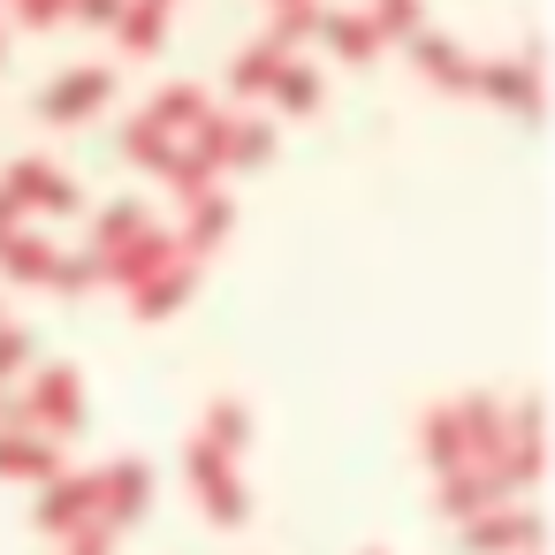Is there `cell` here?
I'll use <instances>...</instances> for the list:
<instances>
[{
    "label": "cell",
    "mask_w": 555,
    "mask_h": 555,
    "mask_svg": "<svg viewBox=\"0 0 555 555\" xmlns=\"http://www.w3.org/2000/svg\"><path fill=\"white\" fill-rule=\"evenodd\" d=\"M115 100V69L107 62H77V69H62L47 92H39V115L47 122H85V115H100Z\"/></svg>",
    "instance_id": "obj_2"
},
{
    "label": "cell",
    "mask_w": 555,
    "mask_h": 555,
    "mask_svg": "<svg viewBox=\"0 0 555 555\" xmlns=\"http://www.w3.org/2000/svg\"><path fill=\"white\" fill-rule=\"evenodd\" d=\"M145 115H153V122H160V130H168L176 145H183V138H191V130H198V122L214 115V100H206V85H160Z\"/></svg>",
    "instance_id": "obj_8"
},
{
    "label": "cell",
    "mask_w": 555,
    "mask_h": 555,
    "mask_svg": "<svg viewBox=\"0 0 555 555\" xmlns=\"http://www.w3.org/2000/svg\"><path fill=\"white\" fill-rule=\"evenodd\" d=\"M0 62H9V24H0Z\"/></svg>",
    "instance_id": "obj_28"
},
{
    "label": "cell",
    "mask_w": 555,
    "mask_h": 555,
    "mask_svg": "<svg viewBox=\"0 0 555 555\" xmlns=\"http://www.w3.org/2000/svg\"><path fill=\"white\" fill-rule=\"evenodd\" d=\"M320 16H327V0H274V24H267V39H259V47L297 54L305 39H320Z\"/></svg>",
    "instance_id": "obj_10"
},
{
    "label": "cell",
    "mask_w": 555,
    "mask_h": 555,
    "mask_svg": "<svg viewBox=\"0 0 555 555\" xmlns=\"http://www.w3.org/2000/svg\"><path fill=\"white\" fill-rule=\"evenodd\" d=\"M31 411H39L47 426H77V418H85V388H77V373H69V365H47L39 388H31Z\"/></svg>",
    "instance_id": "obj_11"
},
{
    "label": "cell",
    "mask_w": 555,
    "mask_h": 555,
    "mask_svg": "<svg viewBox=\"0 0 555 555\" xmlns=\"http://www.w3.org/2000/svg\"><path fill=\"white\" fill-rule=\"evenodd\" d=\"M69 16H77V24H115L122 0H69Z\"/></svg>",
    "instance_id": "obj_25"
},
{
    "label": "cell",
    "mask_w": 555,
    "mask_h": 555,
    "mask_svg": "<svg viewBox=\"0 0 555 555\" xmlns=\"http://www.w3.org/2000/svg\"><path fill=\"white\" fill-rule=\"evenodd\" d=\"M320 47H327L335 62L365 69V62L380 54V31H373V16H365V9H327V16H320Z\"/></svg>",
    "instance_id": "obj_6"
},
{
    "label": "cell",
    "mask_w": 555,
    "mask_h": 555,
    "mask_svg": "<svg viewBox=\"0 0 555 555\" xmlns=\"http://www.w3.org/2000/svg\"><path fill=\"white\" fill-rule=\"evenodd\" d=\"M24 358H31V335H24V327H0V380H9Z\"/></svg>",
    "instance_id": "obj_24"
},
{
    "label": "cell",
    "mask_w": 555,
    "mask_h": 555,
    "mask_svg": "<svg viewBox=\"0 0 555 555\" xmlns=\"http://www.w3.org/2000/svg\"><path fill=\"white\" fill-rule=\"evenodd\" d=\"M62 16H69V0H16V24H31V31H47Z\"/></svg>",
    "instance_id": "obj_23"
},
{
    "label": "cell",
    "mask_w": 555,
    "mask_h": 555,
    "mask_svg": "<svg viewBox=\"0 0 555 555\" xmlns=\"http://www.w3.org/2000/svg\"><path fill=\"white\" fill-rule=\"evenodd\" d=\"M411 62H418V77L441 85V92H472V69H479L449 31H411Z\"/></svg>",
    "instance_id": "obj_5"
},
{
    "label": "cell",
    "mask_w": 555,
    "mask_h": 555,
    "mask_svg": "<svg viewBox=\"0 0 555 555\" xmlns=\"http://www.w3.org/2000/svg\"><path fill=\"white\" fill-rule=\"evenodd\" d=\"M160 176H168V183H176V198L191 206V198H206V191H214V176H221V168H214V160H198L191 145H176V160H168Z\"/></svg>",
    "instance_id": "obj_18"
},
{
    "label": "cell",
    "mask_w": 555,
    "mask_h": 555,
    "mask_svg": "<svg viewBox=\"0 0 555 555\" xmlns=\"http://www.w3.org/2000/svg\"><path fill=\"white\" fill-rule=\"evenodd\" d=\"M107 31L122 39V54H160V39H168V0H122V16H115Z\"/></svg>",
    "instance_id": "obj_9"
},
{
    "label": "cell",
    "mask_w": 555,
    "mask_h": 555,
    "mask_svg": "<svg viewBox=\"0 0 555 555\" xmlns=\"http://www.w3.org/2000/svg\"><path fill=\"white\" fill-rule=\"evenodd\" d=\"M122 160H130V168H168V160H176V138H168L153 115H130V122H122Z\"/></svg>",
    "instance_id": "obj_15"
},
{
    "label": "cell",
    "mask_w": 555,
    "mask_h": 555,
    "mask_svg": "<svg viewBox=\"0 0 555 555\" xmlns=\"http://www.w3.org/2000/svg\"><path fill=\"white\" fill-rule=\"evenodd\" d=\"M267 100H274V115H312V107L327 100V77H320L305 54H282V69H274V85H267Z\"/></svg>",
    "instance_id": "obj_7"
},
{
    "label": "cell",
    "mask_w": 555,
    "mask_h": 555,
    "mask_svg": "<svg viewBox=\"0 0 555 555\" xmlns=\"http://www.w3.org/2000/svg\"><path fill=\"white\" fill-rule=\"evenodd\" d=\"M47 464H54L47 441H9V434H0V472H47Z\"/></svg>",
    "instance_id": "obj_22"
},
{
    "label": "cell",
    "mask_w": 555,
    "mask_h": 555,
    "mask_svg": "<svg viewBox=\"0 0 555 555\" xmlns=\"http://www.w3.org/2000/svg\"><path fill=\"white\" fill-rule=\"evenodd\" d=\"M0 191L16 198V214H77V206H85L77 176L54 168V160H16L9 176H0Z\"/></svg>",
    "instance_id": "obj_1"
},
{
    "label": "cell",
    "mask_w": 555,
    "mask_h": 555,
    "mask_svg": "<svg viewBox=\"0 0 555 555\" xmlns=\"http://www.w3.org/2000/svg\"><path fill=\"white\" fill-rule=\"evenodd\" d=\"M145 229H153V214H145L138 198H115V206L100 214V244H92V251H115V244H130V236H145Z\"/></svg>",
    "instance_id": "obj_19"
},
{
    "label": "cell",
    "mask_w": 555,
    "mask_h": 555,
    "mask_svg": "<svg viewBox=\"0 0 555 555\" xmlns=\"http://www.w3.org/2000/svg\"><path fill=\"white\" fill-rule=\"evenodd\" d=\"M373 31H380V47L388 39H411V31H426V16H418V0H373Z\"/></svg>",
    "instance_id": "obj_20"
},
{
    "label": "cell",
    "mask_w": 555,
    "mask_h": 555,
    "mask_svg": "<svg viewBox=\"0 0 555 555\" xmlns=\"http://www.w3.org/2000/svg\"><path fill=\"white\" fill-rule=\"evenodd\" d=\"M274 69H282L274 47H244V54L229 62V92H236V100H259V92L274 85Z\"/></svg>",
    "instance_id": "obj_16"
},
{
    "label": "cell",
    "mask_w": 555,
    "mask_h": 555,
    "mask_svg": "<svg viewBox=\"0 0 555 555\" xmlns=\"http://www.w3.org/2000/svg\"><path fill=\"white\" fill-rule=\"evenodd\" d=\"M183 214H191V221H183V236H176L183 251H206V244H221V236H229V221H236L229 191H206V198H191Z\"/></svg>",
    "instance_id": "obj_13"
},
{
    "label": "cell",
    "mask_w": 555,
    "mask_h": 555,
    "mask_svg": "<svg viewBox=\"0 0 555 555\" xmlns=\"http://www.w3.org/2000/svg\"><path fill=\"white\" fill-rule=\"evenodd\" d=\"M183 297H191V259H176L168 274H153V282L138 289V312H145V320H168Z\"/></svg>",
    "instance_id": "obj_17"
},
{
    "label": "cell",
    "mask_w": 555,
    "mask_h": 555,
    "mask_svg": "<svg viewBox=\"0 0 555 555\" xmlns=\"http://www.w3.org/2000/svg\"><path fill=\"white\" fill-rule=\"evenodd\" d=\"M472 92L479 100H502L517 115H540V47H525L517 62H479L472 69Z\"/></svg>",
    "instance_id": "obj_3"
},
{
    "label": "cell",
    "mask_w": 555,
    "mask_h": 555,
    "mask_svg": "<svg viewBox=\"0 0 555 555\" xmlns=\"http://www.w3.org/2000/svg\"><path fill=\"white\" fill-rule=\"evenodd\" d=\"M145 494H153V472H145V464H115V472L100 479V509H107V525L138 517V509H145Z\"/></svg>",
    "instance_id": "obj_14"
},
{
    "label": "cell",
    "mask_w": 555,
    "mask_h": 555,
    "mask_svg": "<svg viewBox=\"0 0 555 555\" xmlns=\"http://www.w3.org/2000/svg\"><path fill=\"white\" fill-rule=\"evenodd\" d=\"M509 540H532V517L517 509V517H479L472 525V547H509Z\"/></svg>",
    "instance_id": "obj_21"
},
{
    "label": "cell",
    "mask_w": 555,
    "mask_h": 555,
    "mask_svg": "<svg viewBox=\"0 0 555 555\" xmlns=\"http://www.w3.org/2000/svg\"><path fill=\"white\" fill-rule=\"evenodd\" d=\"M69 555H107V525H100V532H85V540H77Z\"/></svg>",
    "instance_id": "obj_26"
},
{
    "label": "cell",
    "mask_w": 555,
    "mask_h": 555,
    "mask_svg": "<svg viewBox=\"0 0 555 555\" xmlns=\"http://www.w3.org/2000/svg\"><path fill=\"white\" fill-rule=\"evenodd\" d=\"M183 259V244L176 236H160V229H145V236H130V244H115V251H100V282H130V289H145L153 274H168Z\"/></svg>",
    "instance_id": "obj_4"
},
{
    "label": "cell",
    "mask_w": 555,
    "mask_h": 555,
    "mask_svg": "<svg viewBox=\"0 0 555 555\" xmlns=\"http://www.w3.org/2000/svg\"><path fill=\"white\" fill-rule=\"evenodd\" d=\"M54 259H62V251H54L39 229H9V236H0V274H16V282H47Z\"/></svg>",
    "instance_id": "obj_12"
},
{
    "label": "cell",
    "mask_w": 555,
    "mask_h": 555,
    "mask_svg": "<svg viewBox=\"0 0 555 555\" xmlns=\"http://www.w3.org/2000/svg\"><path fill=\"white\" fill-rule=\"evenodd\" d=\"M9 229H24V214H16V198H9V191H0V236H9Z\"/></svg>",
    "instance_id": "obj_27"
}]
</instances>
